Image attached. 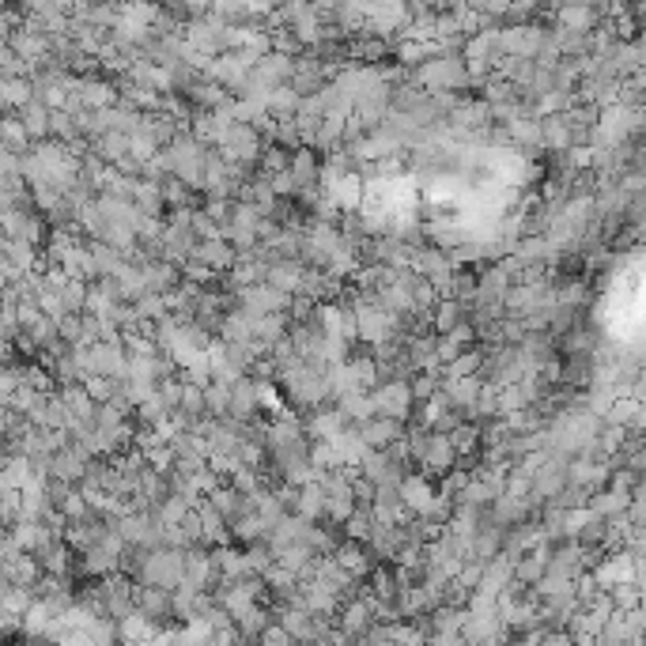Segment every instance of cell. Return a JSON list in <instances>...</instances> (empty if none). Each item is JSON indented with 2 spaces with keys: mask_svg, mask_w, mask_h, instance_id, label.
Listing matches in <instances>:
<instances>
[{
  "mask_svg": "<svg viewBox=\"0 0 646 646\" xmlns=\"http://www.w3.org/2000/svg\"><path fill=\"white\" fill-rule=\"evenodd\" d=\"M254 390H257V408H269L272 416L284 408V397L276 393V386H272V382H261V378H254Z\"/></svg>",
  "mask_w": 646,
  "mask_h": 646,
  "instance_id": "cell-44",
  "label": "cell"
},
{
  "mask_svg": "<svg viewBox=\"0 0 646 646\" xmlns=\"http://www.w3.org/2000/svg\"><path fill=\"white\" fill-rule=\"evenodd\" d=\"M446 439L454 446V458H469V454H476V446H480V427L458 424L454 431H446Z\"/></svg>",
  "mask_w": 646,
  "mask_h": 646,
  "instance_id": "cell-34",
  "label": "cell"
},
{
  "mask_svg": "<svg viewBox=\"0 0 646 646\" xmlns=\"http://www.w3.org/2000/svg\"><path fill=\"white\" fill-rule=\"evenodd\" d=\"M227 408H231V386H227V382H208V386H204V412H208L212 420H223Z\"/></svg>",
  "mask_w": 646,
  "mask_h": 646,
  "instance_id": "cell-33",
  "label": "cell"
},
{
  "mask_svg": "<svg viewBox=\"0 0 646 646\" xmlns=\"http://www.w3.org/2000/svg\"><path fill=\"white\" fill-rule=\"evenodd\" d=\"M371 405H374V416H382V420H393V424H401L412 416V390H408V378H393V382H378L371 390Z\"/></svg>",
  "mask_w": 646,
  "mask_h": 646,
  "instance_id": "cell-3",
  "label": "cell"
},
{
  "mask_svg": "<svg viewBox=\"0 0 646 646\" xmlns=\"http://www.w3.org/2000/svg\"><path fill=\"white\" fill-rule=\"evenodd\" d=\"M639 571H643V560H635V556H628L624 548L620 552H612V556H605V560L594 567V582L601 594H609L612 586H639Z\"/></svg>",
  "mask_w": 646,
  "mask_h": 646,
  "instance_id": "cell-4",
  "label": "cell"
},
{
  "mask_svg": "<svg viewBox=\"0 0 646 646\" xmlns=\"http://www.w3.org/2000/svg\"><path fill=\"white\" fill-rule=\"evenodd\" d=\"M356 435L363 439L367 450H386V446H393L405 435V427L393 424V420H382V416H371L367 424H356Z\"/></svg>",
  "mask_w": 646,
  "mask_h": 646,
  "instance_id": "cell-10",
  "label": "cell"
},
{
  "mask_svg": "<svg viewBox=\"0 0 646 646\" xmlns=\"http://www.w3.org/2000/svg\"><path fill=\"white\" fill-rule=\"evenodd\" d=\"M80 386H84V393L91 397V401H95V405H106V401H110V397L118 393L121 382H110V378H99V374H87Z\"/></svg>",
  "mask_w": 646,
  "mask_h": 646,
  "instance_id": "cell-42",
  "label": "cell"
},
{
  "mask_svg": "<svg viewBox=\"0 0 646 646\" xmlns=\"http://www.w3.org/2000/svg\"><path fill=\"white\" fill-rule=\"evenodd\" d=\"M19 125H23V133H27V140L31 144H42V140H50V110L42 106V102H27L23 110L16 114Z\"/></svg>",
  "mask_w": 646,
  "mask_h": 646,
  "instance_id": "cell-20",
  "label": "cell"
},
{
  "mask_svg": "<svg viewBox=\"0 0 646 646\" xmlns=\"http://www.w3.org/2000/svg\"><path fill=\"white\" fill-rule=\"evenodd\" d=\"M374 624V612H371V597H348V605L340 612V631L352 635V639H363L367 628Z\"/></svg>",
  "mask_w": 646,
  "mask_h": 646,
  "instance_id": "cell-11",
  "label": "cell"
},
{
  "mask_svg": "<svg viewBox=\"0 0 646 646\" xmlns=\"http://www.w3.org/2000/svg\"><path fill=\"white\" fill-rule=\"evenodd\" d=\"M269 624L272 620H269V612H265V605H254V609L242 612L231 628H235V635H246L250 643H257V639H261V631L269 628Z\"/></svg>",
  "mask_w": 646,
  "mask_h": 646,
  "instance_id": "cell-31",
  "label": "cell"
},
{
  "mask_svg": "<svg viewBox=\"0 0 646 646\" xmlns=\"http://www.w3.org/2000/svg\"><path fill=\"white\" fill-rule=\"evenodd\" d=\"M182 272H186V284H193V288H208V284H216V272L208 269V265H201V261H186Z\"/></svg>",
  "mask_w": 646,
  "mask_h": 646,
  "instance_id": "cell-45",
  "label": "cell"
},
{
  "mask_svg": "<svg viewBox=\"0 0 646 646\" xmlns=\"http://www.w3.org/2000/svg\"><path fill=\"white\" fill-rule=\"evenodd\" d=\"M186 582L189 590H197V594H208L212 586H216V567H212V556L204 552V548H186Z\"/></svg>",
  "mask_w": 646,
  "mask_h": 646,
  "instance_id": "cell-9",
  "label": "cell"
},
{
  "mask_svg": "<svg viewBox=\"0 0 646 646\" xmlns=\"http://www.w3.org/2000/svg\"><path fill=\"white\" fill-rule=\"evenodd\" d=\"M61 405L68 408V420H80V424H95V401L84 393V386H61Z\"/></svg>",
  "mask_w": 646,
  "mask_h": 646,
  "instance_id": "cell-23",
  "label": "cell"
},
{
  "mask_svg": "<svg viewBox=\"0 0 646 646\" xmlns=\"http://www.w3.org/2000/svg\"><path fill=\"white\" fill-rule=\"evenodd\" d=\"M352 53H356V57H363V61H378V57L386 53V42H378V38H363V42H356V46H352Z\"/></svg>",
  "mask_w": 646,
  "mask_h": 646,
  "instance_id": "cell-47",
  "label": "cell"
},
{
  "mask_svg": "<svg viewBox=\"0 0 646 646\" xmlns=\"http://www.w3.org/2000/svg\"><path fill=\"white\" fill-rule=\"evenodd\" d=\"M159 193H163V204H170V208H189V201H193V189L182 186L174 174H167L159 182Z\"/></svg>",
  "mask_w": 646,
  "mask_h": 646,
  "instance_id": "cell-40",
  "label": "cell"
},
{
  "mask_svg": "<svg viewBox=\"0 0 646 646\" xmlns=\"http://www.w3.org/2000/svg\"><path fill=\"white\" fill-rule=\"evenodd\" d=\"M329 446H333V454L340 458V469H356L359 458L367 454V446H363V439L356 435V427H344Z\"/></svg>",
  "mask_w": 646,
  "mask_h": 646,
  "instance_id": "cell-27",
  "label": "cell"
},
{
  "mask_svg": "<svg viewBox=\"0 0 646 646\" xmlns=\"http://www.w3.org/2000/svg\"><path fill=\"white\" fill-rule=\"evenodd\" d=\"M541 148L544 152H567V148H575V136H571V129H567V121H563V114H556V118H541Z\"/></svg>",
  "mask_w": 646,
  "mask_h": 646,
  "instance_id": "cell-24",
  "label": "cell"
},
{
  "mask_svg": "<svg viewBox=\"0 0 646 646\" xmlns=\"http://www.w3.org/2000/svg\"><path fill=\"white\" fill-rule=\"evenodd\" d=\"M469 416H480V420H495V416H499V386L484 382V386H480V393H476L473 408H469Z\"/></svg>",
  "mask_w": 646,
  "mask_h": 646,
  "instance_id": "cell-37",
  "label": "cell"
},
{
  "mask_svg": "<svg viewBox=\"0 0 646 646\" xmlns=\"http://www.w3.org/2000/svg\"><path fill=\"white\" fill-rule=\"evenodd\" d=\"M189 261H201L208 265L212 272H231L235 265V250H231V242H223V238H208V242H197V250Z\"/></svg>",
  "mask_w": 646,
  "mask_h": 646,
  "instance_id": "cell-16",
  "label": "cell"
},
{
  "mask_svg": "<svg viewBox=\"0 0 646 646\" xmlns=\"http://www.w3.org/2000/svg\"><path fill=\"white\" fill-rule=\"evenodd\" d=\"M133 310H136V318H140V322H163V318H167L170 310H167V299H163V295H148V291H144V295H140V299H133Z\"/></svg>",
  "mask_w": 646,
  "mask_h": 646,
  "instance_id": "cell-36",
  "label": "cell"
},
{
  "mask_svg": "<svg viewBox=\"0 0 646 646\" xmlns=\"http://www.w3.org/2000/svg\"><path fill=\"white\" fill-rule=\"evenodd\" d=\"M371 526H374L371 507H356V510H352V518L344 522V537H348L352 544L367 541V533H371Z\"/></svg>",
  "mask_w": 646,
  "mask_h": 646,
  "instance_id": "cell-41",
  "label": "cell"
},
{
  "mask_svg": "<svg viewBox=\"0 0 646 646\" xmlns=\"http://www.w3.org/2000/svg\"><path fill=\"white\" fill-rule=\"evenodd\" d=\"M208 639H212L208 624L204 620H189L186 628H178L170 635V646H208Z\"/></svg>",
  "mask_w": 646,
  "mask_h": 646,
  "instance_id": "cell-38",
  "label": "cell"
},
{
  "mask_svg": "<svg viewBox=\"0 0 646 646\" xmlns=\"http://www.w3.org/2000/svg\"><path fill=\"white\" fill-rule=\"evenodd\" d=\"M231 488H235L238 495H257L261 492V473H254V469H238Z\"/></svg>",
  "mask_w": 646,
  "mask_h": 646,
  "instance_id": "cell-46",
  "label": "cell"
},
{
  "mask_svg": "<svg viewBox=\"0 0 646 646\" xmlns=\"http://www.w3.org/2000/svg\"><path fill=\"white\" fill-rule=\"evenodd\" d=\"M155 631H159L155 624H148L140 612H133V616L118 620V643L121 646H140V643H148Z\"/></svg>",
  "mask_w": 646,
  "mask_h": 646,
  "instance_id": "cell-30",
  "label": "cell"
},
{
  "mask_svg": "<svg viewBox=\"0 0 646 646\" xmlns=\"http://www.w3.org/2000/svg\"><path fill=\"white\" fill-rule=\"evenodd\" d=\"M261 578H265V582H269V586H272V590H276L280 597H288L291 590H295V575H291L288 567H280V563H272V567H269V571H265Z\"/></svg>",
  "mask_w": 646,
  "mask_h": 646,
  "instance_id": "cell-43",
  "label": "cell"
},
{
  "mask_svg": "<svg viewBox=\"0 0 646 646\" xmlns=\"http://www.w3.org/2000/svg\"><path fill=\"white\" fill-rule=\"evenodd\" d=\"M265 284H269L272 291H280V295H299V284H303V265L299 261H276V265H269V272H265Z\"/></svg>",
  "mask_w": 646,
  "mask_h": 646,
  "instance_id": "cell-18",
  "label": "cell"
},
{
  "mask_svg": "<svg viewBox=\"0 0 646 646\" xmlns=\"http://www.w3.org/2000/svg\"><path fill=\"white\" fill-rule=\"evenodd\" d=\"M537 646H571V639H567V631H548Z\"/></svg>",
  "mask_w": 646,
  "mask_h": 646,
  "instance_id": "cell-49",
  "label": "cell"
},
{
  "mask_svg": "<svg viewBox=\"0 0 646 646\" xmlns=\"http://www.w3.org/2000/svg\"><path fill=\"white\" fill-rule=\"evenodd\" d=\"M544 27L537 23H514V27H499V57H522L533 61L544 46Z\"/></svg>",
  "mask_w": 646,
  "mask_h": 646,
  "instance_id": "cell-5",
  "label": "cell"
},
{
  "mask_svg": "<svg viewBox=\"0 0 646 646\" xmlns=\"http://www.w3.org/2000/svg\"><path fill=\"white\" fill-rule=\"evenodd\" d=\"M348 427V420L340 416L337 408H322V412H314L310 420H306V435L314 442H333Z\"/></svg>",
  "mask_w": 646,
  "mask_h": 646,
  "instance_id": "cell-21",
  "label": "cell"
},
{
  "mask_svg": "<svg viewBox=\"0 0 646 646\" xmlns=\"http://www.w3.org/2000/svg\"><path fill=\"white\" fill-rule=\"evenodd\" d=\"M227 416L238 420V424H250L257 416V390H254V378H238L235 386H231V408H227Z\"/></svg>",
  "mask_w": 646,
  "mask_h": 646,
  "instance_id": "cell-17",
  "label": "cell"
},
{
  "mask_svg": "<svg viewBox=\"0 0 646 646\" xmlns=\"http://www.w3.org/2000/svg\"><path fill=\"white\" fill-rule=\"evenodd\" d=\"M337 412L348 420V424H367V420L374 416L371 393H363V390L344 393V397H337Z\"/></svg>",
  "mask_w": 646,
  "mask_h": 646,
  "instance_id": "cell-28",
  "label": "cell"
},
{
  "mask_svg": "<svg viewBox=\"0 0 646 646\" xmlns=\"http://www.w3.org/2000/svg\"><path fill=\"white\" fill-rule=\"evenodd\" d=\"M34 99V87L27 76H0V114H19Z\"/></svg>",
  "mask_w": 646,
  "mask_h": 646,
  "instance_id": "cell-15",
  "label": "cell"
},
{
  "mask_svg": "<svg viewBox=\"0 0 646 646\" xmlns=\"http://www.w3.org/2000/svg\"><path fill=\"white\" fill-rule=\"evenodd\" d=\"M170 635H174V631H163V628H159V631L152 635V639H148V643H140V646H170Z\"/></svg>",
  "mask_w": 646,
  "mask_h": 646,
  "instance_id": "cell-50",
  "label": "cell"
},
{
  "mask_svg": "<svg viewBox=\"0 0 646 646\" xmlns=\"http://www.w3.org/2000/svg\"><path fill=\"white\" fill-rule=\"evenodd\" d=\"M397 492H401V507L412 514V518H427L431 507H435V484L427 480L424 473H412V476H401V484H397Z\"/></svg>",
  "mask_w": 646,
  "mask_h": 646,
  "instance_id": "cell-7",
  "label": "cell"
},
{
  "mask_svg": "<svg viewBox=\"0 0 646 646\" xmlns=\"http://www.w3.org/2000/svg\"><path fill=\"white\" fill-rule=\"evenodd\" d=\"M556 19H560L563 31L594 34L597 19H601V8H594V4H563V8H556Z\"/></svg>",
  "mask_w": 646,
  "mask_h": 646,
  "instance_id": "cell-14",
  "label": "cell"
},
{
  "mask_svg": "<svg viewBox=\"0 0 646 646\" xmlns=\"http://www.w3.org/2000/svg\"><path fill=\"white\" fill-rule=\"evenodd\" d=\"M461 624H465V609H454V605L435 609V616H431L435 635H461Z\"/></svg>",
  "mask_w": 646,
  "mask_h": 646,
  "instance_id": "cell-39",
  "label": "cell"
},
{
  "mask_svg": "<svg viewBox=\"0 0 646 646\" xmlns=\"http://www.w3.org/2000/svg\"><path fill=\"white\" fill-rule=\"evenodd\" d=\"M125 348L118 344H91L87 348V374H99L110 382H125Z\"/></svg>",
  "mask_w": 646,
  "mask_h": 646,
  "instance_id": "cell-8",
  "label": "cell"
},
{
  "mask_svg": "<svg viewBox=\"0 0 646 646\" xmlns=\"http://www.w3.org/2000/svg\"><path fill=\"white\" fill-rule=\"evenodd\" d=\"M4 424H8V408L0 405V442H4Z\"/></svg>",
  "mask_w": 646,
  "mask_h": 646,
  "instance_id": "cell-51",
  "label": "cell"
},
{
  "mask_svg": "<svg viewBox=\"0 0 646 646\" xmlns=\"http://www.w3.org/2000/svg\"><path fill=\"white\" fill-rule=\"evenodd\" d=\"M480 386H484V378H480V374H473V378H458V382H439L442 397L450 401L454 412H469L473 401H476V393H480Z\"/></svg>",
  "mask_w": 646,
  "mask_h": 646,
  "instance_id": "cell-19",
  "label": "cell"
},
{
  "mask_svg": "<svg viewBox=\"0 0 646 646\" xmlns=\"http://www.w3.org/2000/svg\"><path fill=\"white\" fill-rule=\"evenodd\" d=\"M133 578L140 586H152V590H163V594H174L186 578V552L178 548H155V552H144V560L136 563Z\"/></svg>",
  "mask_w": 646,
  "mask_h": 646,
  "instance_id": "cell-1",
  "label": "cell"
},
{
  "mask_svg": "<svg viewBox=\"0 0 646 646\" xmlns=\"http://www.w3.org/2000/svg\"><path fill=\"white\" fill-rule=\"evenodd\" d=\"M416 87H424L431 95H450L458 87H469V76H465L461 57H435L416 68Z\"/></svg>",
  "mask_w": 646,
  "mask_h": 646,
  "instance_id": "cell-2",
  "label": "cell"
},
{
  "mask_svg": "<svg viewBox=\"0 0 646 646\" xmlns=\"http://www.w3.org/2000/svg\"><path fill=\"white\" fill-rule=\"evenodd\" d=\"M133 609L148 620V624H163L170 616V594H163V590H152V586H136L133 590Z\"/></svg>",
  "mask_w": 646,
  "mask_h": 646,
  "instance_id": "cell-12",
  "label": "cell"
},
{
  "mask_svg": "<svg viewBox=\"0 0 646 646\" xmlns=\"http://www.w3.org/2000/svg\"><path fill=\"white\" fill-rule=\"evenodd\" d=\"M431 322H435V333H450L454 325L465 322V303H458V299H442L435 310H431Z\"/></svg>",
  "mask_w": 646,
  "mask_h": 646,
  "instance_id": "cell-32",
  "label": "cell"
},
{
  "mask_svg": "<svg viewBox=\"0 0 646 646\" xmlns=\"http://www.w3.org/2000/svg\"><path fill=\"white\" fill-rule=\"evenodd\" d=\"M238 310L250 314V318H269V314H288L291 295H280L272 291L269 284H257V288H242L238 291Z\"/></svg>",
  "mask_w": 646,
  "mask_h": 646,
  "instance_id": "cell-6",
  "label": "cell"
},
{
  "mask_svg": "<svg viewBox=\"0 0 646 646\" xmlns=\"http://www.w3.org/2000/svg\"><path fill=\"white\" fill-rule=\"evenodd\" d=\"M367 544H371V552L378 560H393V556L405 548V537H401V529L397 526H371Z\"/></svg>",
  "mask_w": 646,
  "mask_h": 646,
  "instance_id": "cell-26",
  "label": "cell"
},
{
  "mask_svg": "<svg viewBox=\"0 0 646 646\" xmlns=\"http://www.w3.org/2000/svg\"><path fill=\"white\" fill-rule=\"evenodd\" d=\"M8 590H12V586H8V578H4V571H0V597L8 594Z\"/></svg>",
  "mask_w": 646,
  "mask_h": 646,
  "instance_id": "cell-52",
  "label": "cell"
},
{
  "mask_svg": "<svg viewBox=\"0 0 646 646\" xmlns=\"http://www.w3.org/2000/svg\"><path fill=\"white\" fill-rule=\"evenodd\" d=\"M295 514H299L303 522H314V526H318V518H325V492H322V484H318V473H314V480H310V484H303V488H299Z\"/></svg>",
  "mask_w": 646,
  "mask_h": 646,
  "instance_id": "cell-22",
  "label": "cell"
},
{
  "mask_svg": "<svg viewBox=\"0 0 646 646\" xmlns=\"http://www.w3.org/2000/svg\"><path fill=\"white\" fill-rule=\"evenodd\" d=\"M16 386H19V371H8V367H0V405H4V408H8V401H12Z\"/></svg>",
  "mask_w": 646,
  "mask_h": 646,
  "instance_id": "cell-48",
  "label": "cell"
},
{
  "mask_svg": "<svg viewBox=\"0 0 646 646\" xmlns=\"http://www.w3.org/2000/svg\"><path fill=\"white\" fill-rule=\"evenodd\" d=\"M480 367H484V352H480V348H465L454 363H446V367H442V382L473 378V374H480Z\"/></svg>",
  "mask_w": 646,
  "mask_h": 646,
  "instance_id": "cell-29",
  "label": "cell"
},
{
  "mask_svg": "<svg viewBox=\"0 0 646 646\" xmlns=\"http://www.w3.org/2000/svg\"><path fill=\"white\" fill-rule=\"evenodd\" d=\"M318 170H322V163H318L314 148H295V152H291V159H288V174H291V182H295V193L318 189V186H314Z\"/></svg>",
  "mask_w": 646,
  "mask_h": 646,
  "instance_id": "cell-13",
  "label": "cell"
},
{
  "mask_svg": "<svg viewBox=\"0 0 646 646\" xmlns=\"http://www.w3.org/2000/svg\"><path fill=\"white\" fill-rule=\"evenodd\" d=\"M348 371H352V382H356V390H363V393H371L382 378H378V363L374 359H367V356H356V359H348Z\"/></svg>",
  "mask_w": 646,
  "mask_h": 646,
  "instance_id": "cell-35",
  "label": "cell"
},
{
  "mask_svg": "<svg viewBox=\"0 0 646 646\" xmlns=\"http://www.w3.org/2000/svg\"><path fill=\"white\" fill-rule=\"evenodd\" d=\"M333 563H337L344 575L356 578V582L367 575V571H371V560H367V552H363L359 544H352V541H344V544H337V548H333Z\"/></svg>",
  "mask_w": 646,
  "mask_h": 646,
  "instance_id": "cell-25",
  "label": "cell"
}]
</instances>
